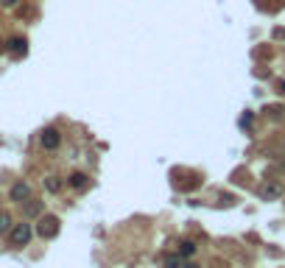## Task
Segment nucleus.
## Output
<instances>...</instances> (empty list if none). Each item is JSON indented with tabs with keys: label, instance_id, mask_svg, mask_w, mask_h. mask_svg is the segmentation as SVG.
Wrapping results in <instances>:
<instances>
[{
	"label": "nucleus",
	"instance_id": "nucleus-13",
	"mask_svg": "<svg viewBox=\"0 0 285 268\" xmlns=\"http://www.w3.org/2000/svg\"><path fill=\"white\" fill-rule=\"evenodd\" d=\"M182 268H201V266H196V263H185Z\"/></svg>",
	"mask_w": 285,
	"mask_h": 268
},
{
	"label": "nucleus",
	"instance_id": "nucleus-5",
	"mask_svg": "<svg viewBox=\"0 0 285 268\" xmlns=\"http://www.w3.org/2000/svg\"><path fill=\"white\" fill-rule=\"evenodd\" d=\"M22 218H39V215H42V210H45V201L42 198H34L31 196L28 201H22Z\"/></svg>",
	"mask_w": 285,
	"mask_h": 268
},
{
	"label": "nucleus",
	"instance_id": "nucleus-10",
	"mask_svg": "<svg viewBox=\"0 0 285 268\" xmlns=\"http://www.w3.org/2000/svg\"><path fill=\"white\" fill-rule=\"evenodd\" d=\"M196 254V243L193 240H182L179 243V257H193Z\"/></svg>",
	"mask_w": 285,
	"mask_h": 268
},
{
	"label": "nucleus",
	"instance_id": "nucleus-1",
	"mask_svg": "<svg viewBox=\"0 0 285 268\" xmlns=\"http://www.w3.org/2000/svg\"><path fill=\"white\" fill-rule=\"evenodd\" d=\"M59 229H62V221L56 215H39V221L34 226V235H39L42 240H53L59 235Z\"/></svg>",
	"mask_w": 285,
	"mask_h": 268
},
{
	"label": "nucleus",
	"instance_id": "nucleus-4",
	"mask_svg": "<svg viewBox=\"0 0 285 268\" xmlns=\"http://www.w3.org/2000/svg\"><path fill=\"white\" fill-rule=\"evenodd\" d=\"M39 142H42L45 151H56L59 145H62V132H59V129H45V132L39 134Z\"/></svg>",
	"mask_w": 285,
	"mask_h": 268
},
{
	"label": "nucleus",
	"instance_id": "nucleus-3",
	"mask_svg": "<svg viewBox=\"0 0 285 268\" xmlns=\"http://www.w3.org/2000/svg\"><path fill=\"white\" fill-rule=\"evenodd\" d=\"M34 196V190H31V184L28 182H14L11 184V190H8V198L14 201V204H22V201H28V198Z\"/></svg>",
	"mask_w": 285,
	"mask_h": 268
},
{
	"label": "nucleus",
	"instance_id": "nucleus-2",
	"mask_svg": "<svg viewBox=\"0 0 285 268\" xmlns=\"http://www.w3.org/2000/svg\"><path fill=\"white\" fill-rule=\"evenodd\" d=\"M31 238H34V226L25 224V221H20V224L11 226V232H8V240H11V246L14 249H22V246H28Z\"/></svg>",
	"mask_w": 285,
	"mask_h": 268
},
{
	"label": "nucleus",
	"instance_id": "nucleus-14",
	"mask_svg": "<svg viewBox=\"0 0 285 268\" xmlns=\"http://www.w3.org/2000/svg\"><path fill=\"white\" fill-rule=\"evenodd\" d=\"M280 90H283V92H285V81H283V84H280Z\"/></svg>",
	"mask_w": 285,
	"mask_h": 268
},
{
	"label": "nucleus",
	"instance_id": "nucleus-6",
	"mask_svg": "<svg viewBox=\"0 0 285 268\" xmlns=\"http://www.w3.org/2000/svg\"><path fill=\"white\" fill-rule=\"evenodd\" d=\"M285 187L283 182H266L263 187H260V198H266V201H274V198H283Z\"/></svg>",
	"mask_w": 285,
	"mask_h": 268
},
{
	"label": "nucleus",
	"instance_id": "nucleus-15",
	"mask_svg": "<svg viewBox=\"0 0 285 268\" xmlns=\"http://www.w3.org/2000/svg\"><path fill=\"white\" fill-rule=\"evenodd\" d=\"M0 50H3V42H0Z\"/></svg>",
	"mask_w": 285,
	"mask_h": 268
},
{
	"label": "nucleus",
	"instance_id": "nucleus-9",
	"mask_svg": "<svg viewBox=\"0 0 285 268\" xmlns=\"http://www.w3.org/2000/svg\"><path fill=\"white\" fill-rule=\"evenodd\" d=\"M11 226H14V218H11L6 210H0V238L11 232Z\"/></svg>",
	"mask_w": 285,
	"mask_h": 268
},
{
	"label": "nucleus",
	"instance_id": "nucleus-8",
	"mask_svg": "<svg viewBox=\"0 0 285 268\" xmlns=\"http://www.w3.org/2000/svg\"><path fill=\"white\" fill-rule=\"evenodd\" d=\"M42 184H45V190L48 193H62V187H64V182L59 176H45Z\"/></svg>",
	"mask_w": 285,
	"mask_h": 268
},
{
	"label": "nucleus",
	"instance_id": "nucleus-7",
	"mask_svg": "<svg viewBox=\"0 0 285 268\" xmlns=\"http://www.w3.org/2000/svg\"><path fill=\"white\" fill-rule=\"evenodd\" d=\"M67 184H70L73 190H84L87 184H90V176H87V173H81V170H76V173H70V176H67Z\"/></svg>",
	"mask_w": 285,
	"mask_h": 268
},
{
	"label": "nucleus",
	"instance_id": "nucleus-12",
	"mask_svg": "<svg viewBox=\"0 0 285 268\" xmlns=\"http://www.w3.org/2000/svg\"><path fill=\"white\" fill-rule=\"evenodd\" d=\"M17 3H20V0H3V6H6V8H14Z\"/></svg>",
	"mask_w": 285,
	"mask_h": 268
},
{
	"label": "nucleus",
	"instance_id": "nucleus-11",
	"mask_svg": "<svg viewBox=\"0 0 285 268\" xmlns=\"http://www.w3.org/2000/svg\"><path fill=\"white\" fill-rule=\"evenodd\" d=\"M8 50H11V53H25V39H20V36L8 39Z\"/></svg>",
	"mask_w": 285,
	"mask_h": 268
}]
</instances>
